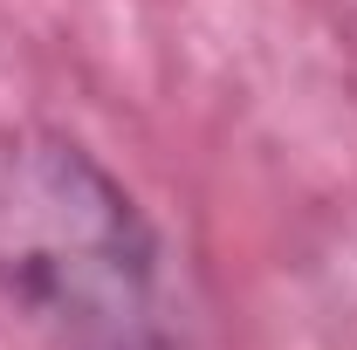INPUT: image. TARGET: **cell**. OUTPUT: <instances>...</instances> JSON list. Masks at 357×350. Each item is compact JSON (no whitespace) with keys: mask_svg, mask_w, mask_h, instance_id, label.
I'll list each match as a JSON object with an SVG mask.
<instances>
[{"mask_svg":"<svg viewBox=\"0 0 357 350\" xmlns=\"http://www.w3.org/2000/svg\"><path fill=\"white\" fill-rule=\"evenodd\" d=\"M0 296L62 350H178L151 213L48 124H0Z\"/></svg>","mask_w":357,"mask_h":350,"instance_id":"obj_1","label":"cell"}]
</instances>
